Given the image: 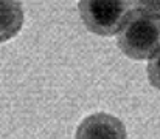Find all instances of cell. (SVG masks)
I'll list each match as a JSON object with an SVG mask.
<instances>
[{"instance_id":"6","label":"cell","mask_w":160,"mask_h":139,"mask_svg":"<svg viewBox=\"0 0 160 139\" xmlns=\"http://www.w3.org/2000/svg\"><path fill=\"white\" fill-rule=\"evenodd\" d=\"M148 79L154 88L160 90V51L148 63Z\"/></svg>"},{"instance_id":"1","label":"cell","mask_w":160,"mask_h":139,"mask_svg":"<svg viewBox=\"0 0 160 139\" xmlns=\"http://www.w3.org/2000/svg\"><path fill=\"white\" fill-rule=\"evenodd\" d=\"M117 44L131 59H151L160 51V20L131 8Z\"/></svg>"},{"instance_id":"2","label":"cell","mask_w":160,"mask_h":139,"mask_svg":"<svg viewBox=\"0 0 160 139\" xmlns=\"http://www.w3.org/2000/svg\"><path fill=\"white\" fill-rule=\"evenodd\" d=\"M79 16L86 28L100 36L118 34L131 11V2L121 0H81Z\"/></svg>"},{"instance_id":"3","label":"cell","mask_w":160,"mask_h":139,"mask_svg":"<svg viewBox=\"0 0 160 139\" xmlns=\"http://www.w3.org/2000/svg\"><path fill=\"white\" fill-rule=\"evenodd\" d=\"M75 139H128V133L118 118L107 113H95L79 124Z\"/></svg>"},{"instance_id":"5","label":"cell","mask_w":160,"mask_h":139,"mask_svg":"<svg viewBox=\"0 0 160 139\" xmlns=\"http://www.w3.org/2000/svg\"><path fill=\"white\" fill-rule=\"evenodd\" d=\"M131 8L145 16L160 19V2H131Z\"/></svg>"},{"instance_id":"4","label":"cell","mask_w":160,"mask_h":139,"mask_svg":"<svg viewBox=\"0 0 160 139\" xmlns=\"http://www.w3.org/2000/svg\"><path fill=\"white\" fill-rule=\"evenodd\" d=\"M23 25V9L19 2L0 0V42L14 37Z\"/></svg>"}]
</instances>
